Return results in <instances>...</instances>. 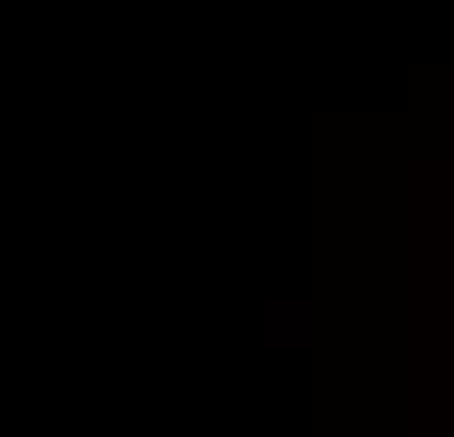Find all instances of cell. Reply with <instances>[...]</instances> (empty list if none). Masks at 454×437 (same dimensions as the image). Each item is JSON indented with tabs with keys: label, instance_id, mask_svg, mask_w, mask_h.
I'll use <instances>...</instances> for the list:
<instances>
[]
</instances>
